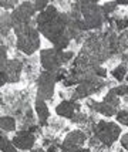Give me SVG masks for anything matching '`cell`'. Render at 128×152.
I'll return each mask as SVG.
<instances>
[{
  "label": "cell",
  "instance_id": "cell-1",
  "mask_svg": "<svg viewBox=\"0 0 128 152\" xmlns=\"http://www.w3.org/2000/svg\"><path fill=\"white\" fill-rule=\"evenodd\" d=\"M13 30L17 37V48L20 51L30 56L40 48V31L37 30V27L31 26V23L23 27H16Z\"/></svg>",
  "mask_w": 128,
  "mask_h": 152
},
{
  "label": "cell",
  "instance_id": "cell-2",
  "mask_svg": "<svg viewBox=\"0 0 128 152\" xmlns=\"http://www.w3.org/2000/svg\"><path fill=\"white\" fill-rule=\"evenodd\" d=\"M80 6L84 23L87 24L88 28H97L101 26L105 17V13L101 6H97L95 3H91V1H83Z\"/></svg>",
  "mask_w": 128,
  "mask_h": 152
},
{
  "label": "cell",
  "instance_id": "cell-3",
  "mask_svg": "<svg viewBox=\"0 0 128 152\" xmlns=\"http://www.w3.org/2000/svg\"><path fill=\"white\" fill-rule=\"evenodd\" d=\"M95 137L101 141L104 145L111 146L121 135V128L115 122H107V121H100L94 128Z\"/></svg>",
  "mask_w": 128,
  "mask_h": 152
},
{
  "label": "cell",
  "instance_id": "cell-4",
  "mask_svg": "<svg viewBox=\"0 0 128 152\" xmlns=\"http://www.w3.org/2000/svg\"><path fill=\"white\" fill-rule=\"evenodd\" d=\"M63 53L64 51H59L56 48H47V50H43L40 53V61L41 66L44 68V71L48 73H54L57 74L61 70V66L64 64V60H63Z\"/></svg>",
  "mask_w": 128,
  "mask_h": 152
},
{
  "label": "cell",
  "instance_id": "cell-5",
  "mask_svg": "<svg viewBox=\"0 0 128 152\" xmlns=\"http://www.w3.org/2000/svg\"><path fill=\"white\" fill-rule=\"evenodd\" d=\"M57 83V75L54 73L43 71L39 77V87H37V99L48 101L54 95V86Z\"/></svg>",
  "mask_w": 128,
  "mask_h": 152
},
{
  "label": "cell",
  "instance_id": "cell-6",
  "mask_svg": "<svg viewBox=\"0 0 128 152\" xmlns=\"http://www.w3.org/2000/svg\"><path fill=\"white\" fill-rule=\"evenodd\" d=\"M36 14L34 3L30 1H23L12 12V20H13V28L16 27H23L30 24L31 17Z\"/></svg>",
  "mask_w": 128,
  "mask_h": 152
},
{
  "label": "cell",
  "instance_id": "cell-7",
  "mask_svg": "<svg viewBox=\"0 0 128 152\" xmlns=\"http://www.w3.org/2000/svg\"><path fill=\"white\" fill-rule=\"evenodd\" d=\"M21 74V63L17 60H9L4 68L0 70V86H4L6 83H17L20 80Z\"/></svg>",
  "mask_w": 128,
  "mask_h": 152
},
{
  "label": "cell",
  "instance_id": "cell-8",
  "mask_svg": "<svg viewBox=\"0 0 128 152\" xmlns=\"http://www.w3.org/2000/svg\"><path fill=\"white\" fill-rule=\"evenodd\" d=\"M86 142V134L81 131H73L66 137L63 145H61V152H77L80 151Z\"/></svg>",
  "mask_w": 128,
  "mask_h": 152
},
{
  "label": "cell",
  "instance_id": "cell-9",
  "mask_svg": "<svg viewBox=\"0 0 128 152\" xmlns=\"http://www.w3.org/2000/svg\"><path fill=\"white\" fill-rule=\"evenodd\" d=\"M101 87H102V83L98 80V77L90 78V80H87V81H83V83H80V86L75 88L74 94H73V99L88 97V95L94 94L95 91H98Z\"/></svg>",
  "mask_w": 128,
  "mask_h": 152
},
{
  "label": "cell",
  "instance_id": "cell-10",
  "mask_svg": "<svg viewBox=\"0 0 128 152\" xmlns=\"http://www.w3.org/2000/svg\"><path fill=\"white\" fill-rule=\"evenodd\" d=\"M12 141H13L14 146L17 149H20V151H30V149H33L36 138H34L33 134L29 132V131H19L13 137Z\"/></svg>",
  "mask_w": 128,
  "mask_h": 152
},
{
  "label": "cell",
  "instance_id": "cell-11",
  "mask_svg": "<svg viewBox=\"0 0 128 152\" xmlns=\"http://www.w3.org/2000/svg\"><path fill=\"white\" fill-rule=\"evenodd\" d=\"M77 108H78V104H74L71 101H63V102H60L59 105L56 107V113H57V115H60L63 118L73 119Z\"/></svg>",
  "mask_w": 128,
  "mask_h": 152
},
{
  "label": "cell",
  "instance_id": "cell-12",
  "mask_svg": "<svg viewBox=\"0 0 128 152\" xmlns=\"http://www.w3.org/2000/svg\"><path fill=\"white\" fill-rule=\"evenodd\" d=\"M36 114H37V117H39V121H40L41 125H46L47 124V119H48V108H47V104H46V101H41V99H37L36 101Z\"/></svg>",
  "mask_w": 128,
  "mask_h": 152
},
{
  "label": "cell",
  "instance_id": "cell-13",
  "mask_svg": "<svg viewBox=\"0 0 128 152\" xmlns=\"http://www.w3.org/2000/svg\"><path fill=\"white\" fill-rule=\"evenodd\" d=\"M93 110H95L97 113L102 114V115H105V117H113L114 114H117V108H114L113 105H110L107 102H95L93 101V104H90Z\"/></svg>",
  "mask_w": 128,
  "mask_h": 152
},
{
  "label": "cell",
  "instance_id": "cell-14",
  "mask_svg": "<svg viewBox=\"0 0 128 152\" xmlns=\"http://www.w3.org/2000/svg\"><path fill=\"white\" fill-rule=\"evenodd\" d=\"M13 27V20H12V13H1V36H7V33L10 31V28Z\"/></svg>",
  "mask_w": 128,
  "mask_h": 152
},
{
  "label": "cell",
  "instance_id": "cell-15",
  "mask_svg": "<svg viewBox=\"0 0 128 152\" xmlns=\"http://www.w3.org/2000/svg\"><path fill=\"white\" fill-rule=\"evenodd\" d=\"M0 128L3 132H12L16 129V121L12 117H1L0 118Z\"/></svg>",
  "mask_w": 128,
  "mask_h": 152
},
{
  "label": "cell",
  "instance_id": "cell-16",
  "mask_svg": "<svg viewBox=\"0 0 128 152\" xmlns=\"http://www.w3.org/2000/svg\"><path fill=\"white\" fill-rule=\"evenodd\" d=\"M0 148H1V152H17V148L14 146L13 141L7 138L4 132L1 134V138H0Z\"/></svg>",
  "mask_w": 128,
  "mask_h": 152
},
{
  "label": "cell",
  "instance_id": "cell-17",
  "mask_svg": "<svg viewBox=\"0 0 128 152\" xmlns=\"http://www.w3.org/2000/svg\"><path fill=\"white\" fill-rule=\"evenodd\" d=\"M104 102H107V104H110V105H113L114 108H118V105H120V97H118L117 94H114L113 91H110V93L105 95Z\"/></svg>",
  "mask_w": 128,
  "mask_h": 152
},
{
  "label": "cell",
  "instance_id": "cell-18",
  "mask_svg": "<svg viewBox=\"0 0 128 152\" xmlns=\"http://www.w3.org/2000/svg\"><path fill=\"white\" fill-rule=\"evenodd\" d=\"M125 75H127V68L124 66H118L117 68L113 70V77L115 80H118V81H122L125 78Z\"/></svg>",
  "mask_w": 128,
  "mask_h": 152
},
{
  "label": "cell",
  "instance_id": "cell-19",
  "mask_svg": "<svg viewBox=\"0 0 128 152\" xmlns=\"http://www.w3.org/2000/svg\"><path fill=\"white\" fill-rule=\"evenodd\" d=\"M117 121L122 125L128 126V111H120L117 113Z\"/></svg>",
  "mask_w": 128,
  "mask_h": 152
},
{
  "label": "cell",
  "instance_id": "cell-20",
  "mask_svg": "<svg viewBox=\"0 0 128 152\" xmlns=\"http://www.w3.org/2000/svg\"><path fill=\"white\" fill-rule=\"evenodd\" d=\"M0 54H1V58H0V70L1 68H4L7 64V53H6V48H4V46L1 44V47H0Z\"/></svg>",
  "mask_w": 128,
  "mask_h": 152
},
{
  "label": "cell",
  "instance_id": "cell-21",
  "mask_svg": "<svg viewBox=\"0 0 128 152\" xmlns=\"http://www.w3.org/2000/svg\"><path fill=\"white\" fill-rule=\"evenodd\" d=\"M114 94H117L118 97H122V95H127L128 94V87L127 86H120V87H115L111 90Z\"/></svg>",
  "mask_w": 128,
  "mask_h": 152
},
{
  "label": "cell",
  "instance_id": "cell-22",
  "mask_svg": "<svg viewBox=\"0 0 128 152\" xmlns=\"http://www.w3.org/2000/svg\"><path fill=\"white\" fill-rule=\"evenodd\" d=\"M48 6H50V4H48L47 1H40V0H37V1L34 3V9H36V12H40V13L41 12H44Z\"/></svg>",
  "mask_w": 128,
  "mask_h": 152
},
{
  "label": "cell",
  "instance_id": "cell-23",
  "mask_svg": "<svg viewBox=\"0 0 128 152\" xmlns=\"http://www.w3.org/2000/svg\"><path fill=\"white\" fill-rule=\"evenodd\" d=\"M102 10H104V13L108 14V13H113L115 10V7H117V3H105V4H102Z\"/></svg>",
  "mask_w": 128,
  "mask_h": 152
},
{
  "label": "cell",
  "instance_id": "cell-24",
  "mask_svg": "<svg viewBox=\"0 0 128 152\" xmlns=\"http://www.w3.org/2000/svg\"><path fill=\"white\" fill-rule=\"evenodd\" d=\"M0 4H1V7H3V9H6V12L9 10V9H13V10H14L16 7L19 6V4H17V1H1Z\"/></svg>",
  "mask_w": 128,
  "mask_h": 152
},
{
  "label": "cell",
  "instance_id": "cell-25",
  "mask_svg": "<svg viewBox=\"0 0 128 152\" xmlns=\"http://www.w3.org/2000/svg\"><path fill=\"white\" fill-rule=\"evenodd\" d=\"M95 77H105L107 75V71L102 68V67H95Z\"/></svg>",
  "mask_w": 128,
  "mask_h": 152
},
{
  "label": "cell",
  "instance_id": "cell-26",
  "mask_svg": "<svg viewBox=\"0 0 128 152\" xmlns=\"http://www.w3.org/2000/svg\"><path fill=\"white\" fill-rule=\"evenodd\" d=\"M121 145H122V148H125L128 151V132L127 134H124L121 137Z\"/></svg>",
  "mask_w": 128,
  "mask_h": 152
},
{
  "label": "cell",
  "instance_id": "cell-27",
  "mask_svg": "<svg viewBox=\"0 0 128 152\" xmlns=\"http://www.w3.org/2000/svg\"><path fill=\"white\" fill-rule=\"evenodd\" d=\"M73 57H74V54L70 53V51H67V53H63V60H64V63H66V61H70Z\"/></svg>",
  "mask_w": 128,
  "mask_h": 152
},
{
  "label": "cell",
  "instance_id": "cell-28",
  "mask_svg": "<svg viewBox=\"0 0 128 152\" xmlns=\"http://www.w3.org/2000/svg\"><path fill=\"white\" fill-rule=\"evenodd\" d=\"M31 152H46V151H43L41 148H37V149H31Z\"/></svg>",
  "mask_w": 128,
  "mask_h": 152
},
{
  "label": "cell",
  "instance_id": "cell-29",
  "mask_svg": "<svg viewBox=\"0 0 128 152\" xmlns=\"http://www.w3.org/2000/svg\"><path fill=\"white\" fill-rule=\"evenodd\" d=\"M77 152H90V149H87V148H81L80 151H77Z\"/></svg>",
  "mask_w": 128,
  "mask_h": 152
}]
</instances>
